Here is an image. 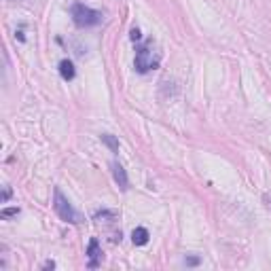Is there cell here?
Here are the masks:
<instances>
[{
    "mask_svg": "<svg viewBox=\"0 0 271 271\" xmlns=\"http://www.w3.org/2000/svg\"><path fill=\"white\" fill-rule=\"evenodd\" d=\"M134 64H136V70H138L140 74H146V72H151V70H155L157 66H159V53L155 51L153 42H146V45L138 47Z\"/></svg>",
    "mask_w": 271,
    "mask_h": 271,
    "instance_id": "6da1fadb",
    "label": "cell"
},
{
    "mask_svg": "<svg viewBox=\"0 0 271 271\" xmlns=\"http://www.w3.org/2000/svg\"><path fill=\"white\" fill-rule=\"evenodd\" d=\"M53 208H55V212H58V216H60L62 220H66V223L78 225V223L83 220V216L72 208V203L68 202V197L64 195L60 189L53 191Z\"/></svg>",
    "mask_w": 271,
    "mask_h": 271,
    "instance_id": "7a4b0ae2",
    "label": "cell"
},
{
    "mask_svg": "<svg viewBox=\"0 0 271 271\" xmlns=\"http://www.w3.org/2000/svg\"><path fill=\"white\" fill-rule=\"evenodd\" d=\"M70 15H72V21L78 28H91V26H98L100 21H102V13L89 9V6H85V4H78V2L72 4Z\"/></svg>",
    "mask_w": 271,
    "mask_h": 271,
    "instance_id": "3957f363",
    "label": "cell"
},
{
    "mask_svg": "<svg viewBox=\"0 0 271 271\" xmlns=\"http://www.w3.org/2000/svg\"><path fill=\"white\" fill-rule=\"evenodd\" d=\"M87 256H89V267H91V269L100 267V263H102V248H100V241H98L96 237L89 241Z\"/></svg>",
    "mask_w": 271,
    "mask_h": 271,
    "instance_id": "277c9868",
    "label": "cell"
},
{
    "mask_svg": "<svg viewBox=\"0 0 271 271\" xmlns=\"http://www.w3.org/2000/svg\"><path fill=\"white\" fill-rule=\"evenodd\" d=\"M112 176H115V182L119 184L121 191H127V187H130V180H127V172L123 169V166L121 163H112Z\"/></svg>",
    "mask_w": 271,
    "mask_h": 271,
    "instance_id": "5b68a950",
    "label": "cell"
},
{
    "mask_svg": "<svg viewBox=\"0 0 271 271\" xmlns=\"http://www.w3.org/2000/svg\"><path fill=\"white\" fill-rule=\"evenodd\" d=\"M148 237H151V235H148V231L144 229V227H136L134 233H132V241L136 246H146Z\"/></svg>",
    "mask_w": 271,
    "mask_h": 271,
    "instance_id": "8992f818",
    "label": "cell"
},
{
    "mask_svg": "<svg viewBox=\"0 0 271 271\" xmlns=\"http://www.w3.org/2000/svg\"><path fill=\"white\" fill-rule=\"evenodd\" d=\"M60 74L64 81H72L74 78V66H72V62L70 60H62L60 62Z\"/></svg>",
    "mask_w": 271,
    "mask_h": 271,
    "instance_id": "52a82bcc",
    "label": "cell"
},
{
    "mask_svg": "<svg viewBox=\"0 0 271 271\" xmlns=\"http://www.w3.org/2000/svg\"><path fill=\"white\" fill-rule=\"evenodd\" d=\"M102 142L110 148L112 153H117V151H119V140H117L112 134H102Z\"/></svg>",
    "mask_w": 271,
    "mask_h": 271,
    "instance_id": "ba28073f",
    "label": "cell"
},
{
    "mask_svg": "<svg viewBox=\"0 0 271 271\" xmlns=\"http://www.w3.org/2000/svg\"><path fill=\"white\" fill-rule=\"evenodd\" d=\"M19 208H4L2 210V218H11V216H17Z\"/></svg>",
    "mask_w": 271,
    "mask_h": 271,
    "instance_id": "9c48e42d",
    "label": "cell"
},
{
    "mask_svg": "<svg viewBox=\"0 0 271 271\" xmlns=\"http://www.w3.org/2000/svg\"><path fill=\"white\" fill-rule=\"evenodd\" d=\"M184 263H187V265H191V267H193V265H199V259H197V256H189V259L184 261Z\"/></svg>",
    "mask_w": 271,
    "mask_h": 271,
    "instance_id": "30bf717a",
    "label": "cell"
},
{
    "mask_svg": "<svg viewBox=\"0 0 271 271\" xmlns=\"http://www.w3.org/2000/svg\"><path fill=\"white\" fill-rule=\"evenodd\" d=\"M130 36H132V40H140V30H138V28H134Z\"/></svg>",
    "mask_w": 271,
    "mask_h": 271,
    "instance_id": "8fae6325",
    "label": "cell"
},
{
    "mask_svg": "<svg viewBox=\"0 0 271 271\" xmlns=\"http://www.w3.org/2000/svg\"><path fill=\"white\" fill-rule=\"evenodd\" d=\"M9 197H11V189H4V193H2V202H6Z\"/></svg>",
    "mask_w": 271,
    "mask_h": 271,
    "instance_id": "7c38bea8",
    "label": "cell"
},
{
    "mask_svg": "<svg viewBox=\"0 0 271 271\" xmlns=\"http://www.w3.org/2000/svg\"><path fill=\"white\" fill-rule=\"evenodd\" d=\"M42 267H45V269H55V263H53V261H47Z\"/></svg>",
    "mask_w": 271,
    "mask_h": 271,
    "instance_id": "4fadbf2b",
    "label": "cell"
}]
</instances>
